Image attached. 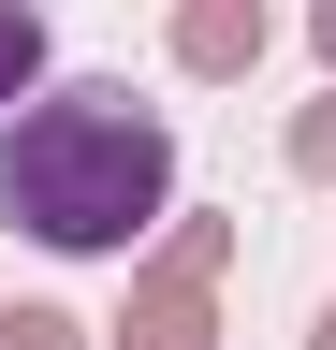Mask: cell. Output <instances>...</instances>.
<instances>
[{
	"label": "cell",
	"mask_w": 336,
	"mask_h": 350,
	"mask_svg": "<svg viewBox=\"0 0 336 350\" xmlns=\"http://www.w3.org/2000/svg\"><path fill=\"white\" fill-rule=\"evenodd\" d=\"M322 350H336V306H322Z\"/></svg>",
	"instance_id": "cell-8"
},
{
	"label": "cell",
	"mask_w": 336,
	"mask_h": 350,
	"mask_svg": "<svg viewBox=\"0 0 336 350\" xmlns=\"http://www.w3.org/2000/svg\"><path fill=\"white\" fill-rule=\"evenodd\" d=\"M263 59V0H190L176 15V73H248Z\"/></svg>",
	"instance_id": "cell-3"
},
{
	"label": "cell",
	"mask_w": 336,
	"mask_h": 350,
	"mask_svg": "<svg viewBox=\"0 0 336 350\" xmlns=\"http://www.w3.org/2000/svg\"><path fill=\"white\" fill-rule=\"evenodd\" d=\"M292 175H322V190H336V103H307V117H292Z\"/></svg>",
	"instance_id": "cell-6"
},
{
	"label": "cell",
	"mask_w": 336,
	"mask_h": 350,
	"mask_svg": "<svg viewBox=\"0 0 336 350\" xmlns=\"http://www.w3.org/2000/svg\"><path fill=\"white\" fill-rule=\"evenodd\" d=\"M0 350H88L73 306H0Z\"/></svg>",
	"instance_id": "cell-5"
},
{
	"label": "cell",
	"mask_w": 336,
	"mask_h": 350,
	"mask_svg": "<svg viewBox=\"0 0 336 350\" xmlns=\"http://www.w3.org/2000/svg\"><path fill=\"white\" fill-rule=\"evenodd\" d=\"M322 59H336V0H322Z\"/></svg>",
	"instance_id": "cell-7"
},
{
	"label": "cell",
	"mask_w": 336,
	"mask_h": 350,
	"mask_svg": "<svg viewBox=\"0 0 336 350\" xmlns=\"http://www.w3.org/2000/svg\"><path fill=\"white\" fill-rule=\"evenodd\" d=\"M117 350H220V321H205V278H190V262L132 278V306H117Z\"/></svg>",
	"instance_id": "cell-2"
},
{
	"label": "cell",
	"mask_w": 336,
	"mask_h": 350,
	"mask_svg": "<svg viewBox=\"0 0 336 350\" xmlns=\"http://www.w3.org/2000/svg\"><path fill=\"white\" fill-rule=\"evenodd\" d=\"M176 204V131H161L132 88H44L15 131H0V219L29 248H132L146 219Z\"/></svg>",
	"instance_id": "cell-1"
},
{
	"label": "cell",
	"mask_w": 336,
	"mask_h": 350,
	"mask_svg": "<svg viewBox=\"0 0 336 350\" xmlns=\"http://www.w3.org/2000/svg\"><path fill=\"white\" fill-rule=\"evenodd\" d=\"M29 73H44V15L0 0V103H29Z\"/></svg>",
	"instance_id": "cell-4"
}]
</instances>
